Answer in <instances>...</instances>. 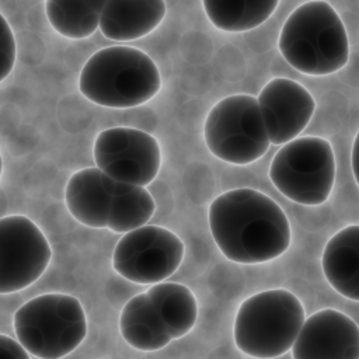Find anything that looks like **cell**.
I'll return each instance as SVG.
<instances>
[{
    "instance_id": "11",
    "label": "cell",
    "mask_w": 359,
    "mask_h": 359,
    "mask_svg": "<svg viewBox=\"0 0 359 359\" xmlns=\"http://www.w3.org/2000/svg\"><path fill=\"white\" fill-rule=\"evenodd\" d=\"M271 144L283 146L299 137L310 123L316 101L310 91L292 79L269 80L257 97Z\"/></svg>"
},
{
    "instance_id": "12",
    "label": "cell",
    "mask_w": 359,
    "mask_h": 359,
    "mask_svg": "<svg viewBox=\"0 0 359 359\" xmlns=\"http://www.w3.org/2000/svg\"><path fill=\"white\" fill-rule=\"evenodd\" d=\"M293 359H359L358 324L334 309L304 320L293 345Z\"/></svg>"
},
{
    "instance_id": "5",
    "label": "cell",
    "mask_w": 359,
    "mask_h": 359,
    "mask_svg": "<svg viewBox=\"0 0 359 359\" xmlns=\"http://www.w3.org/2000/svg\"><path fill=\"white\" fill-rule=\"evenodd\" d=\"M22 348L39 359H62L87 335V317L80 300L65 293H45L24 303L13 318Z\"/></svg>"
},
{
    "instance_id": "14",
    "label": "cell",
    "mask_w": 359,
    "mask_h": 359,
    "mask_svg": "<svg viewBox=\"0 0 359 359\" xmlns=\"http://www.w3.org/2000/svg\"><path fill=\"white\" fill-rule=\"evenodd\" d=\"M165 13L164 0H107L100 17V29L111 41H135L153 32Z\"/></svg>"
},
{
    "instance_id": "15",
    "label": "cell",
    "mask_w": 359,
    "mask_h": 359,
    "mask_svg": "<svg viewBox=\"0 0 359 359\" xmlns=\"http://www.w3.org/2000/svg\"><path fill=\"white\" fill-rule=\"evenodd\" d=\"M328 283L341 296L359 300V226L351 224L335 233L325 244L321 258Z\"/></svg>"
},
{
    "instance_id": "4",
    "label": "cell",
    "mask_w": 359,
    "mask_h": 359,
    "mask_svg": "<svg viewBox=\"0 0 359 359\" xmlns=\"http://www.w3.org/2000/svg\"><path fill=\"white\" fill-rule=\"evenodd\" d=\"M304 307L286 289H269L247 297L234 320L237 348L257 359H273L290 351L303 323Z\"/></svg>"
},
{
    "instance_id": "18",
    "label": "cell",
    "mask_w": 359,
    "mask_h": 359,
    "mask_svg": "<svg viewBox=\"0 0 359 359\" xmlns=\"http://www.w3.org/2000/svg\"><path fill=\"white\" fill-rule=\"evenodd\" d=\"M279 0H203L206 17L220 31L245 32L264 24Z\"/></svg>"
},
{
    "instance_id": "19",
    "label": "cell",
    "mask_w": 359,
    "mask_h": 359,
    "mask_svg": "<svg viewBox=\"0 0 359 359\" xmlns=\"http://www.w3.org/2000/svg\"><path fill=\"white\" fill-rule=\"evenodd\" d=\"M154 210V199L144 187L114 180L107 229L118 234H126L147 224Z\"/></svg>"
},
{
    "instance_id": "7",
    "label": "cell",
    "mask_w": 359,
    "mask_h": 359,
    "mask_svg": "<svg viewBox=\"0 0 359 359\" xmlns=\"http://www.w3.org/2000/svg\"><path fill=\"white\" fill-rule=\"evenodd\" d=\"M203 139L215 157L234 165L257 161L271 144L257 98L250 94L217 101L205 119Z\"/></svg>"
},
{
    "instance_id": "22",
    "label": "cell",
    "mask_w": 359,
    "mask_h": 359,
    "mask_svg": "<svg viewBox=\"0 0 359 359\" xmlns=\"http://www.w3.org/2000/svg\"><path fill=\"white\" fill-rule=\"evenodd\" d=\"M0 359H29V355L18 341L0 334Z\"/></svg>"
},
{
    "instance_id": "6",
    "label": "cell",
    "mask_w": 359,
    "mask_h": 359,
    "mask_svg": "<svg viewBox=\"0 0 359 359\" xmlns=\"http://www.w3.org/2000/svg\"><path fill=\"white\" fill-rule=\"evenodd\" d=\"M269 180L289 201L323 205L335 182V156L331 143L320 136L296 137L273 156Z\"/></svg>"
},
{
    "instance_id": "8",
    "label": "cell",
    "mask_w": 359,
    "mask_h": 359,
    "mask_svg": "<svg viewBox=\"0 0 359 359\" xmlns=\"http://www.w3.org/2000/svg\"><path fill=\"white\" fill-rule=\"evenodd\" d=\"M184 254V243L175 233L144 224L121 237L112 254V268L130 282L154 285L180 268Z\"/></svg>"
},
{
    "instance_id": "20",
    "label": "cell",
    "mask_w": 359,
    "mask_h": 359,
    "mask_svg": "<svg viewBox=\"0 0 359 359\" xmlns=\"http://www.w3.org/2000/svg\"><path fill=\"white\" fill-rule=\"evenodd\" d=\"M105 0H48L45 14L52 28L65 38L84 39L100 27Z\"/></svg>"
},
{
    "instance_id": "24",
    "label": "cell",
    "mask_w": 359,
    "mask_h": 359,
    "mask_svg": "<svg viewBox=\"0 0 359 359\" xmlns=\"http://www.w3.org/2000/svg\"><path fill=\"white\" fill-rule=\"evenodd\" d=\"M1 171H3V160H1V154H0V175H1Z\"/></svg>"
},
{
    "instance_id": "16",
    "label": "cell",
    "mask_w": 359,
    "mask_h": 359,
    "mask_svg": "<svg viewBox=\"0 0 359 359\" xmlns=\"http://www.w3.org/2000/svg\"><path fill=\"white\" fill-rule=\"evenodd\" d=\"M119 330L132 348L143 352L163 349L171 342V337L146 293L133 296L123 306L119 317Z\"/></svg>"
},
{
    "instance_id": "13",
    "label": "cell",
    "mask_w": 359,
    "mask_h": 359,
    "mask_svg": "<svg viewBox=\"0 0 359 359\" xmlns=\"http://www.w3.org/2000/svg\"><path fill=\"white\" fill-rule=\"evenodd\" d=\"M112 182L114 180L97 167L76 171L65 189V201L70 215L87 227L107 229Z\"/></svg>"
},
{
    "instance_id": "9",
    "label": "cell",
    "mask_w": 359,
    "mask_h": 359,
    "mask_svg": "<svg viewBox=\"0 0 359 359\" xmlns=\"http://www.w3.org/2000/svg\"><path fill=\"white\" fill-rule=\"evenodd\" d=\"M98 170L115 181L144 187L153 182L161 167V150L150 133L126 126L101 130L94 142Z\"/></svg>"
},
{
    "instance_id": "10",
    "label": "cell",
    "mask_w": 359,
    "mask_h": 359,
    "mask_svg": "<svg viewBox=\"0 0 359 359\" xmlns=\"http://www.w3.org/2000/svg\"><path fill=\"white\" fill-rule=\"evenodd\" d=\"M50 258V245L31 219L21 215L0 219V294L31 286Z\"/></svg>"
},
{
    "instance_id": "21",
    "label": "cell",
    "mask_w": 359,
    "mask_h": 359,
    "mask_svg": "<svg viewBox=\"0 0 359 359\" xmlns=\"http://www.w3.org/2000/svg\"><path fill=\"white\" fill-rule=\"evenodd\" d=\"M17 57L15 38L10 24L0 13V83L11 73Z\"/></svg>"
},
{
    "instance_id": "17",
    "label": "cell",
    "mask_w": 359,
    "mask_h": 359,
    "mask_svg": "<svg viewBox=\"0 0 359 359\" xmlns=\"http://www.w3.org/2000/svg\"><path fill=\"white\" fill-rule=\"evenodd\" d=\"M171 339L185 337L196 324L198 302L189 287L175 282L154 283L144 292Z\"/></svg>"
},
{
    "instance_id": "23",
    "label": "cell",
    "mask_w": 359,
    "mask_h": 359,
    "mask_svg": "<svg viewBox=\"0 0 359 359\" xmlns=\"http://www.w3.org/2000/svg\"><path fill=\"white\" fill-rule=\"evenodd\" d=\"M356 147H358V136L353 140V146H352V156H351V161H352V171L355 175V180L358 182V175H356Z\"/></svg>"
},
{
    "instance_id": "3",
    "label": "cell",
    "mask_w": 359,
    "mask_h": 359,
    "mask_svg": "<svg viewBox=\"0 0 359 359\" xmlns=\"http://www.w3.org/2000/svg\"><path fill=\"white\" fill-rule=\"evenodd\" d=\"M161 88L154 60L140 49L114 45L95 52L83 66L79 90L107 108H133L150 101Z\"/></svg>"
},
{
    "instance_id": "1",
    "label": "cell",
    "mask_w": 359,
    "mask_h": 359,
    "mask_svg": "<svg viewBox=\"0 0 359 359\" xmlns=\"http://www.w3.org/2000/svg\"><path fill=\"white\" fill-rule=\"evenodd\" d=\"M208 219L217 248L237 264L272 261L285 254L292 241L283 209L252 188L231 189L215 198Z\"/></svg>"
},
{
    "instance_id": "2",
    "label": "cell",
    "mask_w": 359,
    "mask_h": 359,
    "mask_svg": "<svg viewBox=\"0 0 359 359\" xmlns=\"http://www.w3.org/2000/svg\"><path fill=\"white\" fill-rule=\"evenodd\" d=\"M278 46L283 59L307 76L334 74L349 59L345 25L335 8L323 0L306 1L289 14Z\"/></svg>"
}]
</instances>
